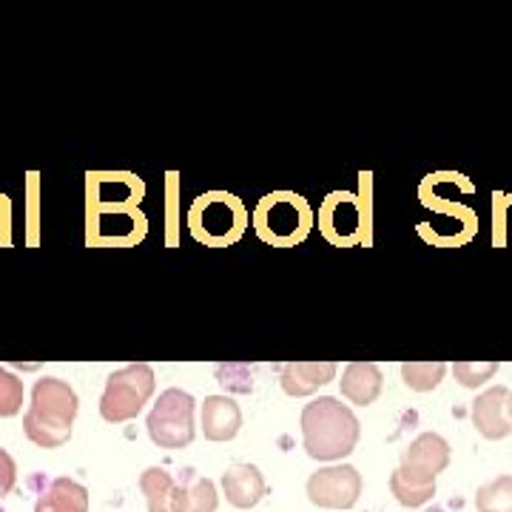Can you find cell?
<instances>
[{"label": "cell", "instance_id": "6da1fadb", "mask_svg": "<svg viewBox=\"0 0 512 512\" xmlns=\"http://www.w3.org/2000/svg\"><path fill=\"white\" fill-rule=\"evenodd\" d=\"M305 447L313 458H336L350 453L359 436V421L348 407L330 396L313 399L302 413Z\"/></svg>", "mask_w": 512, "mask_h": 512}, {"label": "cell", "instance_id": "7a4b0ae2", "mask_svg": "<svg viewBox=\"0 0 512 512\" xmlns=\"http://www.w3.org/2000/svg\"><path fill=\"white\" fill-rule=\"evenodd\" d=\"M311 208L296 194H268L256 205L254 228L271 245H296L311 231Z\"/></svg>", "mask_w": 512, "mask_h": 512}, {"label": "cell", "instance_id": "3957f363", "mask_svg": "<svg viewBox=\"0 0 512 512\" xmlns=\"http://www.w3.org/2000/svg\"><path fill=\"white\" fill-rule=\"evenodd\" d=\"M191 234L208 242V245H228L237 242L248 225V214L242 208V202L231 194H205L194 202L191 214H188Z\"/></svg>", "mask_w": 512, "mask_h": 512}, {"label": "cell", "instance_id": "277c9868", "mask_svg": "<svg viewBox=\"0 0 512 512\" xmlns=\"http://www.w3.org/2000/svg\"><path fill=\"white\" fill-rule=\"evenodd\" d=\"M194 410H197V402L191 393L177 390V387L160 393L154 410L148 413L151 441L160 447H168V450L191 444V439H194Z\"/></svg>", "mask_w": 512, "mask_h": 512}, {"label": "cell", "instance_id": "5b68a950", "mask_svg": "<svg viewBox=\"0 0 512 512\" xmlns=\"http://www.w3.org/2000/svg\"><path fill=\"white\" fill-rule=\"evenodd\" d=\"M154 393V370L148 365H131L114 373L103 393V416L109 421L134 419Z\"/></svg>", "mask_w": 512, "mask_h": 512}, {"label": "cell", "instance_id": "8992f818", "mask_svg": "<svg viewBox=\"0 0 512 512\" xmlns=\"http://www.w3.org/2000/svg\"><path fill=\"white\" fill-rule=\"evenodd\" d=\"M322 231L325 237L333 239L336 245H345L350 239L359 237L362 231V211L353 194H330L325 208H322Z\"/></svg>", "mask_w": 512, "mask_h": 512}, {"label": "cell", "instance_id": "52a82bcc", "mask_svg": "<svg viewBox=\"0 0 512 512\" xmlns=\"http://www.w3.org/2000/svg\"><path fill=\"white\" fill-rule=\"evenodd\" d=\"M242 413L231 396H208L202 404V433L211 441H228L239 433Z\"/></svg>", "mask_w": 512, "mask_h": 512}, {"label": "cell", "instance_id": "ba28073f", "mask_svg": "<svg viewBox=\"0 0 512 512\" xmlns=\"http://www.w3.org/2000/svg\"><path fill=\"white\" fill-rule=\"evenodd\" d=\"M336 365L333 362H293L282 367V390L288 396H311L322 384L333 382Z\"/></svg>", "mask_w": 512, "mask_h": 512}, {"label": "cell", "instance_id": "9c48e42d", "mask_svg": "<svg viewBox=\"0 0 512 512\" xmlns=\"http://www.w3.org/2000/svg\"><path fill=\"white\" fill-rule=\"evenodd\" d=\"M339 384L353 404H373L382 393V373L376 365H350Z\"/></svg>", "mask_w": 512, "mask_h": 512}, {"label": "cell", "instance_id": "30bf717a", "mask_svg": "<svg viewBox=\"0 0 512 512\" xmlns=\"http://www.w3.org/2000/svg\"><path fill=\"white\" fill-rule=\"evenodd\" d=\"M504 402H507V390L504 387H493L484 396H478L476 407H473V419H476L478 430L484 436H490V439H498V436L510 433L507 421L501 419V404Z\"/></svg>", "mask_w": 512, "mask_h": 512}, {"label": "cell", "instance_id": "8fae6325", "mask_svg": "<svg viewBox=\"0 0 512 512\" xmlns=\"http://www.w3.org/2000/svg\"><path fill=\"white\" fill-rule=\"evenodd\" d=\"M345 484L348 487H356V476L350 467H342V470H325L311 481V493L313 501H325V504H345L342 495L345 493Z\"/></svg>", "mask_w": 512, "mask_h": 512}, {"label": "cell", "instance_id": "7c38bea8", "mask_svg": "<svg viewBox=\"0 0 512 512\" xmlns=\"http://www.w3.org/2000/svg\"><path fill=\"white\" fill-rule=\"evenodd\" d=\"M225 490L231 495V501L239 504V507L256 504L259 490H262V481H259L256 467H237V470H231V473L225 476Z\"/></svg>", "mask_w": 512, "mask_h": 512}, {"label": "cell", "instance_id": "4fadbf2b", "mask_svg": "<svg viewBox=\"0 0 512 512\" xmlns=\"http://www.w3.org/2000/svg\"><path fill=\"white\" fill-rule=\"evenodd\" d=\"M402 373L413 390H433L444 376V365H404Z\"/></svg>", "mask_w": 512, "mask_h": 512}, {"label": "cell", "instance_id": "5bb4252c", "mask_svg": "<svg viewBox=\"0 0 512 512\" xmlns=\"http://www.w3.org/2000/svg\"><path fill=\"white\" fill-rule=\"evenodd\" d=\"M495 373V365H456V376L464 387H478L484 379H490Z\"/></svg>", "mask_w": 512, "mask_h": 512}, {"label": "cell", "instance_id": "9a60e30c", "mask_svg": "<svg viewBox=\"0 0 512 512\" xmlns=\"http://www.w3.org/2000/svg\"><path fill=\"white\" fill-rule=\"evenodd\" d=\"M510 410H512V396H510Z\"/></svg>", "mask_w": 512, "mask_h": 512}, {"label": "cell", "instance_id": "2e32d148", "mask_svg": "<svg viewBox=\"0 0 512 512\" xmlns=\"http://www.w3.org/2000/svg\"><path fill=\"white\" fill-rule=\"evenodd\" d=\"M0 512H3V510H0Z\"/></svg>", "mask_w": 512, "mask_h": 512}]
</instances>
